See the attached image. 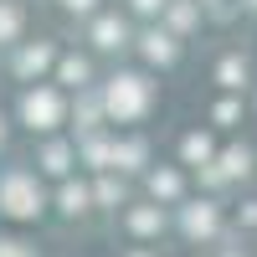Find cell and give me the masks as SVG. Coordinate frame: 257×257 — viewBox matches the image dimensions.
Returning <instances> with one entry per match:
<instances>
[{
  "label": "cell",
  "mask_w": 257,
  "mask_h": 257,
  "mask_svg": "<svg viewBox=\"0 0 257 257\" xmlns=\"http://www.w3.org/2000/svg\"><path fill=\"white\" fill-rule=\"evenodd\" d=\"M26 118H31V123H52V118H57V103H52L47 93L31 98V103H26Z\"/></svg>",
  "instance_id": "6da1fadb"
},
{
  "label": "cell",
  "mask_w": 257,
  "mask_h": 257,
  "mask_svg": "<svg viewBox=\"0 0 257 257\" xmlns=\"http://www.w3.org/2000/svg\"><path fill=\"white\" fill-rule=\"evenodd\" d=\"M6 196H11V211H16V216H26V211H31V190H26V180H11Z\"/></svg>",
  "instance_id": "7a4b0ae2"
},
{
  "label": "cell",
  "mask_w": 257,
  "mask_h": 257,
  "mask_svg": "<svg viewBox=\"0 0 257 257\" xmlns=\"http://www.w3.org/2000/svg\"><path fill=\"white\" fill-rule=\"evenodd\" d=\"M113 108H139V88H113Z\"/></svg>",
  "instance_id": "3957f363"
},
{
  "label": "cell",
  "mask_w": 257,
  "mask_h": 257,
  "mask_svg": "<svg viewBox=\"0 0 257 257\" xmlns=\"http://www.w3.org/2000/svg\"><path fill=\"white\" fill-rule=\"evenodd\" d=\"M139 6H144V11H149V6H160V0H139Z\"/></svg>",
  "instance_id": "277c9868"
},
{
  "label": "cell",
  "mask_w": 257,
  "mask_h": 257,
  "mask_svg": "<svg viewBox=\"0 0 257 257\" xmlns=\"http://www.w3.org/2000/svg\"><path fill=\"white\" fill-rule=\"evenodd\" d=\"M0 257H21V252H0Z\"/></svg>",
  "instance_id": "5b68a950"
},
{
  "label": "cell",
  "mask_w": 257,
  "mask_h": 257,
  "mask_svg": "<svg viewBox=\"0 0 257 257\" xmlns=\"http://www.w3.org/2000/svg\"><path fill=\"white\" fill-rule=\"evenodd\" d=\"M72 6H88V0H72Z\"/></svg>",
  "instance_id": "8992f818"
}]
</instances>
